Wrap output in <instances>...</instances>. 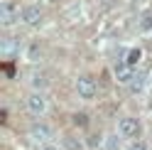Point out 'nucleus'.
<instances>
[{
  "instance_id": "obj_1",
  "label": "nucleus",
  "mask_w": 152,
  "mask_h": 150,
  "mask_svg": "<svg viewBox=\"0 0 152 150\" xmlns=\"http://www.w3.org/2000/svg\"><path fill=\"white\" fill-rule=\"evenodd\" d=\"M118 133L125 140H137L142 135V123L137 118H132V116H125V118L118 121Z\"/></svg>"
},
{
  "instance_id": "obj_2",
  "label": "nucleus",
  "mask_w": 152,
  "mask_h": 150,
  "mask_svg": "<svg viewBox=\"0 0 152 150\" xmlns=\"http://www.w3.org/2000/svg\"><path fill=\"white\" fill-rule=\"evenodd\" d=\"M30 138L34 140L37 145L52 143V140H54V128L47 126V123H32V126H30Z\"/></svg>"
},
{
  "instance_id": "obj_3",
  "label": "nucleus",
  "mask_w": 152,
  "mask_h": 150,
  "mask_svg": "<svg viewBox=\"0 0 152 150\" xmlns=\"http://www.w3.org/2000/svg\"><path fill=\"white\" fill-rule=\"evenodd\" d=\"M76 93H79L81 99H86V101L96 99L98 86H96V81H93V76H79L76 79Z\"/></svg>"
},
{
  "instance_id": "obj_4",
  "label": "nucleus",
  "mask_w": 152,
  "mask_h": 150,
  "mask_svg": "<svg viewBox=\"0 0 152 150\" xmlns=\"http://www.w3.org/2000/svg\"><path fill=\"white\" fill-rule=\"evenodd\" d=\"M27 111H30L32 116L42 118V116H47V111H49V104H47V99L42 93H30V96H27Z\"/></svg>"
},
{
  "instance_id": "obj_5",
  "label": "nucleus",
  "mask_w": 152,
  "mask_h": 150,
  "mask_svg": "<svg viewBox=\"0 0 152 150\" xmlns=\"http://www.w3.org/2000/svg\"><path fill=\"white\" fill-rule=\"evenodd\" d=\"M17 7L20 5H17L15 0H3V3H0V22H3L5 27L17 17Z\"/></svg>"
},
{
  "instance_id": "obj_6",
  "label": "nucleus",
  "mask_w": 152,
  "mask_h": 150,
  "mask_svg": "<svg viewBox=\"0 0 152 150\" xmlns=\"http://www.w3.org/2000/svg\"><path fill=\"white\" fill-rule=\"evenodd\" d=\"M115 79L118 81H132V69L128 62H118L115 64Z\"/></svg>"
},
{
  "instance_id": "obj_7",
  "label": "nucleus",
  "mask_w": 152,
  "mask_h": 150,
  "mask_svg": "<svg viewBox=\"0 0 152 150\" xmlns=\"http://www.w3.org/2000/svg\"><path fill=\"white\" fill-rule=\"evenodd\" d=\"M145 81H147V71L140 69L137 74H132V84H130V91L132 93H140L142 89H145Z\"/></svg>"
},
{
  "instance_id": "obj_8",
  "label": "nucleus",
  "mask_w": 152,
  "mask_h": 150,
  "mask_svg": "<svg viewBox=\"0 0 152 150\" xmlns=\"http://www.w3.org/2000/svg\"><path fill=\"white\" fill-rule=\"evenodd\" d=\"M0 49H3L5 57H12V54H17V49H20V42L12 40V37H5V40L0 42Z\"/></svg>"
},
{
  "instance_id": "obj_9",
  "label": "nucleus",
  "mask_w": 152,
  "mask_h": 150,
  "mask_svg": "<svg viewBox=\"0 0 152 150\" xmlns=\"http://www.w3.org/2000/svg\"><path fill=\"white\" fill-rule=\"evenodd\" d=\"M39 17H42V12H39V7H37V5L25 7V12H22V20L27 25H37V22H39Z\"/></svg>"
},
{
  "instance_id": "obj_10",
  "label": "nucleus",
  "mask_w": 152,
  "mask_h": 150,
  "mask_svg": "<svg viewBox=\"0 0 152 150\" xmlns=\"http://www.w3.org/2000/svg\"><path fill=\"white\" fill-rule=\"evenodd\" d=\"M140 57H142V52H140V49H130V52H128V57H125V62L130 64V67H135V64L140 62Z\"/></svg>"
},
{
  "instance_id": "obj_11",
  "label": "nucleus",
  "mask_w": 152,
  "mask_h": 150,
  "mask_svg": "<svg viewBox=\"0 0 152 150\" xmlns=\"http://www.w3.org/2000/svg\"><path fill=\"white\" fill-rule=\"evenodd\" d=\"M140 30H142V32H152V12L142 17V22H140Z\"/></svg>"
},
{
  "instance_id": "obj_12",
  "label": "nucleus",
  "mask_w": 152,
  "mask_h": 150,
  "mask_svg": "<svg viewBox=\"0 0 152 150\" xmlns=\"http://www.w3.org/2000/svg\"><path fill=\"white\" fill-rule=\"evenodd\" d=\"M128 150H150L147 148V143H145V140H130V145H128Z\"/></svg>"
},
{
  "instance_id": "obj_13",
  "label": "nucleus",
  "mask_w": 152,
  "mask_h": 150,
  "mask_svg": "<svg viewBox=\"0 0 152 150\" xmlns=\"http://www.w3.org/2000/svg\"><path fill=\"white\" fill-rule=\"evenodd\" d=\"M118 135H120V133L108 135V138H106V150H118Z\"/></svg>"
},
{
  "instance_id": "obj_14",
  "label": "nucleus",
  "mask_w": 152,
  "mask_h": 150,
  "mask_svg": "<svg viewBox=\"0 0 152 150\" xmlns=\"http://www.w3.org/2000/svg\"><path fill=\"white\" fill-rule=\"evenodd\" d=\"M64 143H66V145H69V150H81V143H76V140H74L71 135H69V138H66V140H64Z\"/></svg>"
},
{
  "instance_id": "obj_15",
  "label": "nucleus",
  "mask_w": 152,
  "mask_h": 150,
  "mask_svg": "<svg viewBox=\"0 0 152 150\" xmlns=\"http://www.w3.org/2000/svg\"><path fill=\"white\" fill-rule=\"evenodd\" d=\"M44 84H47L44 76H32V86H34V89H44Z\"/></svg>"
},
{
  "instance_id": "obj_16",
  "label": "nucleus",
  "mask_w": 152,
  "mask_h": 150,
  "mask_svg": "<svg viewBox=\"0 0 152 150\" xmlns=\"http://www.w3.org/2000/svg\"><path fill=\"white\" fill-rule=\"evenodd\" d=\"M39 150H61V148L54 145V143H44V145H39Z\"/></svg>"
}]
</instances>
